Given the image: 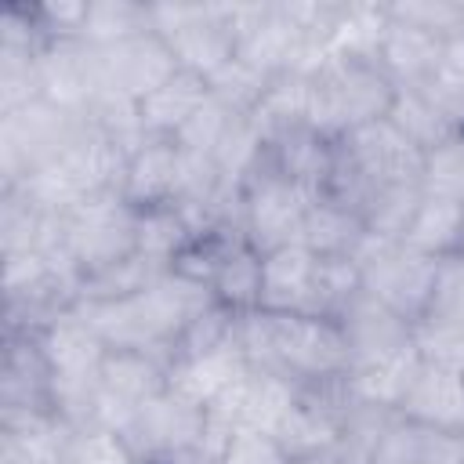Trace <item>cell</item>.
<instances>
[{
  "label": "cell",
  "instance_id": "cell-1",
  "mask_svg": "<svg viewBox=\"0 0 464 464\" xmlns=\"http://www.w3.org/2000/svg\"><path fill=\"white\" fill-rule=\"evenodd\" d=\"M395 83L377 62L366 58H330L312 76V109L308 127L330 141L344 138L348 130L384 120L395 102Z\"/></svg>",
  "mask_w": 464,
  "mask_h": 464
},
{
  "label": "cell",
  "instance_id": "cell-2",
  "mask_svg": "<svg viewBox=\"0 0 464 464\" xmlns=\"http://www.w3.org/2000/svg\"><path fill=\"white\" fill-rule=\"evenodd\" d=\"M362 272V290L402 315L406 323H420L431 301L439 257L417 254L399 239H384L373 232H362L355 250L348 254Z\"/></svg>",
  "mask_w": 464,
  "mask_h": 464
},
{
  "label": "cell",
  "instance_id": "cell-3",
  "mask_svg": "<svg viewBox=\"0 0 464 464\" xmlns=\"http://www.w3.org/2000/svg\"><path fill=\"white\" fill-rule=\"evenodd\" d=\"M83 130V116L58 109L51 102H29L25 109L0 116V188L18 185L44 163L58 160L76 134Z\"/></svg>",
  "mask_w": 464,
  "mask_h": 464
},
{
  "label": "cell",
  "instance_id": "cell-4",
  "mask_svg": "<svg viewBox=\"0 0 464 464\" xmlns=\"http://www.w3.org/2000/svg\"><path fill=\"white\" fill-rule=\"evenodd\" d=\"M134 225L138 207H130L120 192H102L65 214V250L83 276H94L138 254Z\"/></svg>",
  "mask_w": 464,
  "mask_h": 464
},
{
  "label": "cell",
  "instance_id": "cell-5",
  "mask_svg": "<svg viewBox=\"0 0 464 464\" xmlns=\"http://www.w3.org/2000/svg\"><path fill=\"white\" fill-rule=\"evenodd\" d=\"M312 199V188L283 178L265 156V163L243 185V239L261 254L297 243Z\"/></svg>",
  "mask_w": 464,
  "mask_h": 464
},
{
  "label": "cell",
  "instance_id": "cell-6",
  "mask_svg": "<svg viewBox=\"0 0 464 464\" xmlns=\"http://www.w3.org/2000/svg\"><path fill=\"white\" fill-rule=\"evenodd\" d=\"M207 435V410L181 399L178 392H160L149 399L134 424L123 431L127 446L141 464H178L192 453H199Z\"/></svg>",
  "mask_w": 464,
  "mask_h": 464
},
{
  "label": "cell",
  "instance_id": "cell-7",
  "mask_svg": "<svg viewBox=\"0 0 464 464\" xmlns=\"http://www.w3.org/2000/svg\"><path fill=\"white\" fill-rule=\"evenodd\" d=\"M94 51H98L102 91L123 94L130 102L149 98L156 87H163L178 72V58L160 33H141L123 44L94 47Z\"/></svg>",
  "mask_w": 464,
  "mask_h": 464
},
{
  "label": "cell",
  "instance_id": "cell-8",
  "mask_svg": "<svg viewBox=\"0 0 464 464\" xmlns=\"http://www.w3.org/2000/svg\"><path fill=\"white\" fill-rule=\"evenodd\" d=\"M36 72H40V98L80 116L91 109V102L102 91L98 51L83 40H47L36 54Z\"/></svg>",
  "mask_w": 464,
  "mask_h": 464
},
{
  "label": "cell",
  "instance_id": "cell-9",
  "mask_svg": "<svg viewBox=\"0 0 464 464\" xmlns=\"http://www.w3.org/2000/svg\"><path fill=\"white\" fill-rule=\"evenodd\" d=\"M72 431L51 406L0 410V464H65Z\"/></svg>",
  "mask_w": 464,
  "mask_h": 464
},
{
  "label": "cell",
  "instance_id": "cell-10",
  "mask_svg": "<svg viewBox=\"0 0 464 464\" xmlns=\"http://www.w3.org/2000/svg\"><path fill=\"white\" fill-rule=\"evenodd\" d=\"M337 323L344 330L352 366L370 362V359L395 355V352H402V348L413 344V323H406L402 315H395L392 308H384L381 301H373L366 290L337 315Z\"/></svg>",
  "mask_w": 464,
  "mask_h": 464
},
{
  "label": "cell",
  "instance_id": "cell-11",
  "mask_svg": "<svg viewBox=\"0 0 464 464\" xmlns=\"http://www.w3.org/2000/svg\"><path fill=\"white\" fill-rule=\"evenodd\" d=\"M36 344L51 377H102V362L109 355L105 341L80 319L76 308L44 323L36 330Z\"/></svg>",
  "mask_w": 464,
  "mask_h": 464
},
{
  "label": "cell",
  "instance_id": "cell-12",
  "mask_svg": "<svg viewBox=\"0 0 464 464\" xmlns=\"http://www.w3.org/2000/svg\"><path fill=\"white\" fill-rule=\"evenodd\" d=\"M395 413L420 428L464 431V373H457L450 366L420 362V370Z\"/></svg>",
  "mask_w": 464,
  "mask_h": 464
},
{
  "label": "cell",
  "instance_id": "cell-13",
  "mask_svg": "<svg viewBox=\"0 0 464 464\" xmlns=\"http://www.w3.org/2000/svg\"><path fill=\"white\" fill-rule=\"evenodd\" d=\"M420 362L424 359H420L417 344H410V348H402L395 355L348 366V373L341 377L344 402H352V406H373V410H392L395 413L399 402H402V395L410 392Z\"/></svg>",
  "mask_w": 464,
  "mask_h": 464
},
{
  "label": "cell",
  "instance_id": "cell-14",
  "mask_svg": "<svg viewBox=\"0 0 464 464\" xmlns=\"http://www.w3.org/2000/svg\"><path fill=\"white\" fill-rule=\"evenodd\" d=\"M315 268H319V257L301 243H286V246L261 254V301H257V308H265V312H308Z\"/></svg>",
  "mask_w": 464,
  "mask_h": 464
},
{
  "label": "cell",
  "instance_id": "cell-15",
  "mask_svg": "<svg viewBox=\"0 0 464 464\" xmlns=\"http://www.w3.org/2000/svg\"><path fill=\"white\" fill-rule=\"evenodd\" d=\"M178 160H181V149L170 138H149L127 160L120 196L130 207H138V210L174 203V192H178Z\"/></svg>",
  "mask_w": 464,
  "mask_h": 464
},
{
  "label": "cell",
  "instance_id": "cell-16",
  "mask_svg": "<svg viewBox=\"0 0 464 464\" xmlns=\"http://www.w3.org/2000/svg\"><path fill=\"white\" fill-rule=\"evenodd\" d=\"M167 44H170V51L178 58V69L196 72L203 80H210L225 62L236 58V36L221 22L218 4H203L199 14L185 29H178L174 36H167Z\"/></svg>",
  "mask_w": 464,
  "mask_h": 464
},
{
  "label": "cell",
  "instance_id": "cell-17",
  "mask_svg": "<svg viewBox=\"0 0 464 464\" xmlns=\"http://www.w3.org/2000/svg\"><path fill=\"white\" fill-rule=\"evenodd\" d=\"M250 370V362L243 359V352L236 344H225L218 352H203V355H188L170 362L167 370V388L178 392L181 399L196 402V406H210L232 381H239Z\"/></svg>",
  "mask_w": 464,
  "mask_h": 464
},
{
  "label": "cell",
  "instance_id": "cell-18",
  "mask_svg": "<svg viewBox=\"0 0 464 464\" xmlns=\"http://www.w3.org/2000/svg\"><path fill=\"white\" fill-rule=\"evenodd\" d=\"M442 44L446 40L392 18V29H388V36L381 44V54H377V65L388 72V80L395 87H424L428 76L439 65Z\"/></svg>",
  "mask_w": 464,
  "mask_h": 464
},
{
  "label": "cell",
  "instance_id": "cell-19",
  "mask_svg": "<svg viewBox=\"0 0 464 464\" xmlns=\"http://www.w3.org/2000/svg\"><path fill=\"white\" fill-rule=\"evenodd\" d=\"M268 163L283 178H290V181L312 188L315 196H323L326 181H330V170H334V141L315 134L312 127H297V130L279 134L268 145Z\"/></svg>",
  "mask_w": 464,
  "mask_h": 464
},
{
  "label": "cell",
  "instance_id": "cell-20",
  "mask_svg": "<svg viewBox=\"0 0 464 464\" xmlns=\"http://www.w3.org/2000/svg\"><path fill=\"white\" fill-rule=\"evenodd\" d=\"M210 98V87L203 76L178 69L163 87H156L149 98L138 102L141 109V127L149 138H178V130L188 123V116Z\"/></svg>",
  "mask_w": 464,
  "mask_h": 464
},
{
  "label": "cell",
  "instance_id": "cell-21",
  "mask_svg": "<svg viewBox=\"0 0 464 464\" xmlns=\"http://www.w3.org/2000/svg\"><path fill=\"white\" fill-rule=\"evenodd\" d=\"M366 225L362 214L334 196H315L304 221H301V236L297 243L308 246L315 257H348L355 250V243L362 239Z\"/></svg>",
  "mask_w": 464,
  "mask_h": 464
},
{
  "label": "cell",
  "instance_id": "cell-22",
  "mask_svg": "<svg viewBox=\"0 0 464 464\" xmlns=\"http://www.w3.org/2000/svg\"><path fill=\"white\" fill-rule=\"evenodd\" d=\"M388 29H392L388 4H337L330 25V51L337 58L377 62Z\"/></svg>",
  "mask_w": 464,
  "mask_h": 464
},
{
  "label": "cell",
  "instance_id": "cell-23",
  "mask_svg": "<svg viewBox=\"0 0 464 464\" xmlns=\"http://www.w3.org/2000/svg\"><path fill=\"white\" fill-rule=\"evenodd\" d=\"M308 109H312V76L283 72V76L268 80V91H265L261 105L250 112V120L261 130V138L272 145L279 134L308 127Z\"/></svg>",
  "mask_w": 464,
  "mask_h": 464
},
{
  "label": "cell",
  "instance_id": "cell-24",
  "mask_svg": "<svg viewBox=\"0 0 464 464\" xmlns=\"http://www.w3.org/2000/svg\"><path fill=\"white\" fill-rule=\"evenodd\" d=\"M402 243L410 250L439 257V261L450 257V254H460V243H464V203L424 196L417 214H413V221L402 232Z\"/></svg>",
  "mask_w": 464,
  "mask_h": 464
},
{
  "label": "cell",
  "instance_id": "cell-25",
  "mask_svg": "<svg viewBox=\"0 0 464 464\" xmlns=\"http://www.w3.org/2000/svg\"><path fill=\"white\" fill-rule=\"evenodd\" d=\"M210 294L218 304L232 312H250L261 301V250H254L246 239H232L214 279Z\"/></svg>",
  "mask_w": 464,
  "mask_h": 464
},
{
  "label": "cell",
  "instance_id": "cell-26",
  "mask_svg": "<svg viewBox=\"0 0 464 464\" xmlns=\"http://www.w3.org/2000/svg\"><path fill=\"white\" fill-rule=\"evenodd\" d=\"M102 388L134 406H145L167 392V362L149 352H109L102 362Z\"/></svg>",
  "mask_w": 464,
  "mask_h": 464
},
{
  "label": "cell",
  "instance_id": "cell-27",
  "mask_svg": "<svg viewBox=\"0 0 464 464\" xmlns=\"http://www.w3.org/2000/svg\"><path fill=\"white\" fill-rule=\"evenodd\" d=\"M301 384L290 381L286 373L276 370H254L246 373V388H243V413H239V428H257V431H276L279 420L286 417V410L297 402Z\"/></svg>",
  "mask_w": 464,
  "mask_h": 464
},
{
  "label": "cell",
  "instance_id": "cell-28",
  "mask_svg": "<svg viewBox=\"0 0 464 464\" xmlns=\"http://www.w3.org/2000/svg\"><path fill=\"white\" fill-rule=\"evenodd\" d=\"M388 123L410 138L420 152H431L435 145H442L450 134H457V127L442 116V109L420 91V87H399L395 102L388 109Z\"/></svg>",
  "mask_w": 464,
  "mask_h": 464
},
{
  "label": "cell",
  "instance_id": "cell-29",
  "mask_svg": "<svg viewBox=\"0 0 464 464\" xmlns=\"http://www.w3.org/2000/svg\"><path fill=\"white\" fill-rule=\"evenodd\" d=\"M152 33L149 4L138 0H87V18L80 29V40L91 47H112L130 36Z\"/></svg>",
  "mask_w": 464,
  "mask_h": 464
},
{
  "label": "cell",
  "instance_id": "cell-30",
  "mask_svg": "<svg viewBox=\"0 0 464 464\" xmlns=\"http://www.w3.org/2000/svg\"><path fill=\"white\" fill-rule=\"evenodd\" d=\"M134 243H138V254L170 268L174 257L192 243V232L181 218V210L174 203H163V207H145L138 210V225H134Z\"/></svg>",
  "mask_w": 464,
  "mask_h": 464
},
{
  "label": "cell",
  "instance_id": "cell-31",
  "mask_svg": "<svg viewBox=\"0 0 464 464\" xmlns=\"http://www.w3.org/2000/svg\"><path fill=\"white\" fill-rule=\"evenodd\" d=\"M420 199H424L420 185H384V188H373V192L366 196L362 210H359L366 232L402 243V232H406V225L413 221Z\"/></svg>",
  "mask_w": 464,
  "mask_h": 464
},
{
  "label": "cell",
  "instance_id": "cell-32",
  "mask_svg": "<svg viewBox=\"0 0 464 464\" xmlns=\"http://www.w3.org/2000/svg\"><path fill=\"white\" fill-rule=\"evenodd\" d=\"M160 272H167L163 265L130 254L112 268H102L94 276H83L80 283V301H120V297H134L138 290H145Z\"/></svg>",
  "mask_w": 464,
  "mask_h": 464
},
{
  "label": "cell",
  "instance_id": "cell-33",
  "mask_svg": "<svg viewBox=\"0 0 464 464\" xmlns=\"http://www.w3.org/2000/svg\"><path fill=\"white\" fill-rule=\"evenodd\" d=\"M362 294V272L352 257H319L315 286H312V315H341Z\"/></svg>",
  "mask_w": 464,
  "mask_h": 464
},
{
  "label": "cell",
  "instance_id": "cell-34",
  "mask_svg": "<svg viewBox=\"0 0 464 464\" xmlns=\"http://www.w3.org/2000/svg\"><path fill=\"white\" fill-rule=\"evenodd\" d=\"M420 91L442 109V116L457 130H464V33L450 36L442 44L439 65H435V72L428 76V83Z\"/></svg>",
  "mask_w": 464,
  "mask_h": 464
},
{
  "label": "cell",
  "instance_id": "cell-35",
  "mask_svg": "<svg viewBox=\"0 0 464 464\" xmlns=\"http://www.w3.org/2000/svg\"><path fill=\"white\" fill-rule=\"evenodd\" d=\"M420 192L450 203H464V130L450 134L442 145L424 152Z\"/></svg>",
  "mask_w": 464,
  "mask_h": 464
},
{
  "label": "cell",
  "instance_id": "cell-36",
  "mask_svg": "<svg viewBox=\"0 0 464 464\" xmlns=\"http://www.w3.org/2000/svg\"><path fill=\"white\" fill-rule=\"evenodd\" d=\"M40 47H0V116L40 102Z\"/></svg>",
  "mask_w": 464,
  "mask_h": 464
},
{
  "label": "cell",
  "instance_id": "cell-37",
  "mask_svg": "<svg viewBox=\"0 0 464 464\" xmlns=\"http://www.w3.org/2000/svg\"><path fill=\"white\" fill-rule=\"evenodd\" d=\"M207 87H210V98H218L228 112L250 116V112L261 105L265 91H268V76H261V72L250 69L246 62L232 58V62H225V65L207 80Z\"/></svg>",
  "mask_w": 464,
  "mask_h": 464
},
{
  "label": "cell",
  "instance_id": "cell-38",
  "mask_svg": "<svg viewBox=\"0 0 464 464\" xmlns=\"http://www.w3.org/2000/svg\"><path fill=\"white\" fill-rule=\"evenodd\" d=\"M388 11L395 22L424 29L439 40L464 33V4L457 0H399V4H388Z\"/></svg>",
  "mask_w": 464,
  "mask_h": 464
},
{
  "label": "cell",
  "instance_id": "cell-39",
  "mask_svg": "<svg viewBox=\"0 0 464 464\" xmlns=\"http://www.w3.org/2000/svg\"><path fill=\"white\" fill-rule=\"evenodd\" d=\"M65 464H141V460L134 457V450L127 446V439L120 431L87 424V428L72 431Z\"/></svg>",
  "mask_w": 464,
  "mask_h": 464
},
{
  "label": "cell",
  "instance_id": "cell-40",
  "mask_svg": "<svg viewBox=\"0 0 464 464\" xmlns=\"http://www.w3.org/2000/svg\"><path fill=\"white\" fill-rule=\"evenodd\" d=\"M424 319L464 326V254H450V257L439 261V272H435V286H431V301H428Z\"/></svg>",
  "mask_w": 464,
  "mask_h": 464
},
{
  "label": "cell",
  "instance_id": "cell-41",
  "mask_svg": "<svg viewBox=\"0 0 464 464\" xmlns=\"http://www.w3.org/2000/svg\"><path fill=\"white\" fill-rule=\"evenodd\" d=\"M232 120H236V112H228L218 98H207V102L188 116V123L178 130L174 145H178V149H185V152L210 156V152L218 149V141L225 138V130H228V123H232Z\"/></svg>",
  "mask_w": 464,
  "mask_h": 464
},
{
  "label": "cell",
  "instance_id": "cell-42",
  "mask_svg": "<svg viewBox=\"0 0 464 464\" xmlns=\"http://www.w3.org/2000/svg\"><path fill=\"white\" fill-rule=\"evenodd\" d=\"M413 344L424 362L450 366V370L464 373V326L420 319V323H413Z\"/></svg>",
  "mask_w": 464,
  "mask_h": 464
},
{
  "label": "cell",
  "instance_id": "cell-43",
  "mask_svg": "<svg viewBox=\"0 0 464 464\" xmlns=\"http://www.w3.org/2000/svg\"><path fill=\"white\" fill-rule=\"evenodd\" d=\"M420 446H424V428L395 413L377 435L370 450V464H420Z\"/></svg>",
  "mask_w": 464,
  "mask_h": 464
},
{
  "label": "cell",
  "instance_id": "cell-44",
  "mask_svg": "<svg viewBox=\"0 0 464 464\" xmlns=\"http://www.w3.org/2000/svg\"><path fill=\"white\" fill-rule=\"evenodd\" d=\"M218 464H290V457L272 431L236 428L232 439L225 442Z\"/></svg>",
  "mask_w": 464,
  "mask_h": 464
},
{
  "label": "cell",
  "instance_id": "cell-45",
  "mask_svg": "<svg viewBox=\"0 0 464 464\" xmlns=\"http://www.w3.org/2000/svg\"><path fill=\"white\" fill-rule=\"evenodd\" d=\"M36 25L44 40H80L83 18H87V0H47L33 4Z\"/></svg>",
  "mask_w": 464,
  "mask_h": 464
},
{
  "label": "cell",
  "instance_id": "cell-46",
  "mask_svg": "<svg viewBox=\"0 0 464 464\" xmlns=\"http://www.w3.org/2000/svg\"><path fill=\"white\" fill-rule=\"evenodd\" d=\"M420 464H464V435H460V431H435V428H424Z\"/></svg>",
  "mask_w": 464,
  "mask_h": 464
},
{
  "label": "cell",
  "instance_id": "cell-47",
  "mask_svg": "<svg viewBox=\"0 0 464 464\" xmlns=\"http://www.w3.org/2000/svg\"><path fill=\"white\" fill-rule=\"evenodd\" d=\"M290 464H348V457L341 453V446H334V450H326V453H312V457H297V460H290Z\"/></svg>",
  "mask_w": 464,
  "mask_h": 464
},
{
  "label": "cell",
  "instance_id": "cell-48",
  "mask_svg": "<svg viewBox=\"0 0 464 464\" xmlns=\"http://www.w3.org/2000/svg\"><path fill=\"white\" fill-rule=\"evenodd\" d=\"M460 254H464V243H460Z\"/></svg>",
  "mask_w": 464,
  "mask_h": 464
},
{
  "label": "cell",
  "instance_id": "cell-49",
  "mask_svg": "<svg viewBox=\"0 0 464 464\" xmlns=\"http://www.w3.org/2000/svg\"><path fill=\"white\" fill-rule=\"evenodd\" d=\"M460 435H464V431H460Z\"/></svg>",
  "mask_w": 464,
  "mask_h": 464
}]
</instances>
